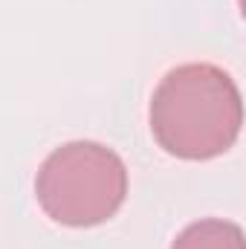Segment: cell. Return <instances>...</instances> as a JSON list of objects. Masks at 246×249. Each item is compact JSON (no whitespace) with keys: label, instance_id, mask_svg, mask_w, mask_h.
<instances>
[{"label":"cell","instance_id":"1","mask_svg":"<svg viewBox=\"0 0 246 249\" xmlns=\"http://www.w3.org/2000/svg\"><path fill=\"white\" fill-rule=\"evenodd\" d=\"M148 116L154 139L171 157L214 160L235 145L244 124V102L226 70L191 61L159 78Z\"/></svg>","mask_w":246,"mask_h":249},{"label":"cell","instance_id":"2","mask_svg":"<svg viewBox=\"0 0 246 249\" xmlns=\"http://www.w3.org/2000/svg\"><path fill=\"white\" fill-rule=\"evenodd\" d=\"M127 194V168L122 157L93 139L58 145L38 168V206L61 226L87 229L110 220Z\"/></svg>","mask_w":246,"mask_h":249},{"label":"cell","instance_id":"3","mask_svg":"<svg viewBox=\"0 0 246 249\" xmlns=\"http://www.w3.org/2000/svg\"><path fill=\"white\" fill-rule=\"evenodd\" d=\"M171 249H244V229L220 217L194 220L174 238Z\"/></svg>","mask_w":246,"mask_h":249}]
</instances>
